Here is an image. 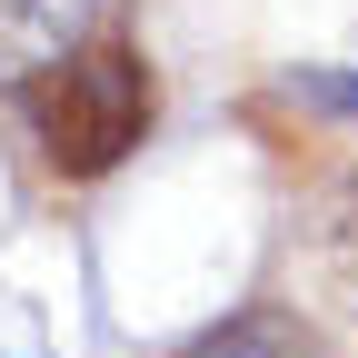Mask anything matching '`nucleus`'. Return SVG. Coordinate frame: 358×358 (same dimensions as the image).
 Returning a JSON list of instances; mask_svg holds the SVG:
<instances>
[{
	"label": "nucleus",
	"instance_id": "obj_3",
	"mask_svg": "<svg viewBox=\"0 0 358 358\" xmlns=\"http://www.w3.org/2000/svg\"><path fill=\"white\" fill-rule=\"evenodd\" d=\"M90 0H0V80H40L60 50H80Z\"/></svg>",
	"mask_w": 358,
	"mask_h": 358
},
{
	"label": "nucleus",
	"instance_id": "obj_4",
	"mask_svg": "<svg viewBox=\"0 0 358 358\" xmlns=\"http://www.w3.org/2000/svg\"><path fill=\"white\" fill-rule=\"evenodd\" d=\"M169 358H329V348H319V329H308L299 308H239V319L199 329L189 348H169Z\"/></svg>",
	"mask_w": 358,
	"mask_h": 358
},
{
	"label": "nucleus",
	"instance_id": "obj_1",
	"mask_svg": "<svg viewBox=\"0 0 358 358\" xmlns=\"http://www.w3.org/2000/svg\"><path fill=\"white\" fill-rule=\"evenodd\" d=\"M30 129H40V159L60 179H100L140 150L150 129V70L129 40H80L50 70L30 80Z\"/></svg>",
	"mask_w": 358,
	"mask_h": 358
},
{
	"label": "nucleus",
	"instance_id": "obj_2",
	"mask_svg": "<svg viewBox=\"0 0 358 358\" xmlns=\"http://www.w3.org/2000/svg\"><path fill=\"white\" fill-rule=\"evenodd\" d=\"M289 289L319 308V319L358 329V159L329 169L319 189L299 199V229H289Z\"/></svg>",
	"mask_w": 358,
	"mask_h": 358
},
{
	"label": "nucleus",
	"instance_id": "obj_5",
	"mask_svg": "<svg viewBox=\"0 0 358 358\" xmlns=\"http://www.w3.org/2000/svg\"><path fill=\"white\" fill-rule=\"evenodd\" d=\"M308 110H338V120H358V60L348 70H308V80H289Z\"/></svg>",
	"mask_w": 358,
	"mask_h": 358
}]
</instances>
